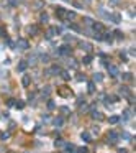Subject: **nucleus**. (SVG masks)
<instances>
[{"label": "nucleus", "mask_w": 136, "mask_h": 153, "mask_svg": "<svg viewBox=\"0 0 136 153\" xmlns=\"http://www.w3.org/2000/svg\"><path fill=\"white\" fill-rule=\"evenodd\" d=\"M108 71H110V74H116V72H118V69H116V66H110V68H108Z\"/></svg>", "instance_id": "obj_1"}, {"label": "nucleus", "mask_w": 136, "mask_h": 153, "mask_svg": "<svg viewBox=\"0 0 136 153\" xmlns=\"http://www.w3.org/2000/svg\"><path fill=\"white\" fill-rule=\"evenodd\" d=\"M18 46H20V48H28V43H26L25 40H20V41H18Z\"/></svg>", "instance_id": "obj_2"}, {"label": "nucleus", "mask_w": 136, "mask_h": 153, "mask_svg": "<svg viewBox=\"0 0 136 153\" xmlns=\"http://www.w3.org/2000/svg\"><path fill=\"white\" fill-rule=\"evenodd\" d=\"M67 18H69V20H74V18H75V13H74V12H67Z\"/></svg>", "instance_id": "obj_3"}, {"label": "nucleus", "mask_w": 136, "mask_h": 153, "mask_svg": "<svg viewBox=\"0 0 136 153\" xmlns=\"http://www.w3.org/2000/svg\"><path fill=\"white\" fill-rule=\"evenodd\" d=\"M48 20H49V17H48V15H41V22H43V23H48Z\"/></svg>", "instance_id": "obj_4"}, {"label": "nucleus", "mask_w": 136, "mask_h": 153, "mask_svg": "<svg viewBox=\"0 0 136 153\" xmlns=\"http://www.w3.org/2000/svg\"><path fill=\"white\" fill-rule=\"evenodd\" d=\"M30 33H36V26H31V28H30Z\"/></svg>", "instance_id": "obj_5"}, {"label": "nucleus", "mask_w": 136, "mask_h": 153, "mask_svg": "<svg viewBox=\"0 0 136 153\" xmlns=\"http://www.w3.org/2000/svg\"><path fill=\"white\" fill-rule=\"evenodd\" d=\"M10 3L12 5H18V0H10Z\"/></svg>", "instance_id": "obj_6"}]
</instances>
